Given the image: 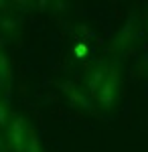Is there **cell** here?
I'll return each mask as SVG.
<instances>
[{
  "label": "cell",
  "mask_w": 148,
  "mask_h": 152,
  "mask_svg": "<svg viewBox=\"0 0 148 152\" xmlns=\"http://www.w3.org/2000/svg\"><path fill=\"white\" fill-rule=\"evenodd\" d=\"M118 94H120V73H118L116 67H108L106 79H103V83L100 85V89L95 94V102L102 105L103 110H110L116 104Z\"/></svg>",
  "instance_id": "1"
},
{
  "label": "cell",
  "mask_w": 148,
  "mask_h": 152,
  "mask_svg": "<svg viewBox=\"0 0 148 152\" xmlns=\"http://www.w3.org/2000/svg\"><path fill=\"white\" fill-rule=\"evenodd\" d=\"M29 124L24 122L21 116H12L8 126H6V142L10 144L14 152H26V144H29V136H31Z\"/></svg>",
  "instance_id": "2"
},
{
  "label": "cell",
  "mask_w": 148,
  "mask_h": 152,
  "mask_svg": "<svg viewBox=\"0 0 148 152\" xmlns=\"http://www.w3.org/2000/svg\"><path fill=\"white\" fill-rule=\"evenodd\" d=\"M106 73H108V67H103V65H95V67H91L89 73H87L85 85H87V89H89V94L93 95V97H95L100 85H102L103 79H106Z\"/></svg>",
  "instance_id": "3"
},
{
  "label": "cell",
  "mask_w": 148,
  "mask_h": 152,
  "mask_svg": "<svg viewBox=\"0 0 148 152\" xmlns=\"http://www.w3.org/2000/svg\"><path fill=\"white\" fill-rule=\"evenodd\" d=\"M63 87H65V94L69 95V102H71L73 105H77V107H83V110H89V107H87V105H89V99L85 97V94H83V91L75 89V87H73V89H69L67 83H65Z\"/></svg>",
  "instance_id": "4"
},
{
  "label": "cell",
  "mask_w": 148,
  "mask_h": 152,
  "mask_svg": "<svg viewBox=\"0 0 148 152\" xmlns=\"http://www.w3.org/2000/svg\"><path fill=\"white\" fill-rule=\"evenodd\" d=\"M10 81V67H8V59L4 57V53L0 51V87H4Z\"/></svg>",
  "instance_id": "5"
},
{
  "label": "cell",
  "mask_w": 148,
  "mask_h": 152,
  "mask_svg": "<svg viewBox=\"0 0 148 152\" xmlns=\"http://www.w3.org/2000/svg\"><path fill=\"white\" fill-rule=\"evenodd\" d=\"M10 114H8V107L4 105V102L0 99V128L6 130V126H8V122H10Z\"/></svg>",
  "instance_id": "6"
}]
</instances>
